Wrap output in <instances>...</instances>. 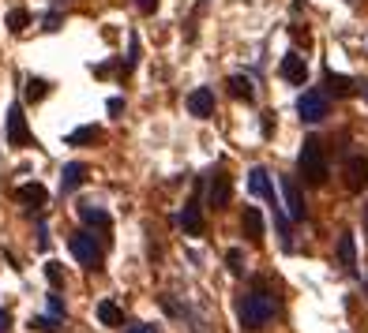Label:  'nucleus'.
<instances>
[{"instance_id":"473e14b6","label":"nucleus","mask_w":368,"mask_h":333,"mask_svg":"<svg viewBox=\"0 0 368 333\" xmlns=\"http://www.w3.org/2000/svg\"><path fill=\"white\" fill-rule=\"evenodd\" d=\"M365 101H368V87H365Z\"/></svg>"},{"instance_id":"393cba45","label":"nucleus","mask_w":368,"mask_h":333,"mask_svg":"<svg viewBox=\"0 0 368 333\" xmlns=\"http://www.w3.org/2000/svg\"><path fill=\"white\" fill-rule=\"evenodd\" d=\"M57 322H60V318H53V314H49V318H34V322H31V330H42V333H53V330H57Z\"/></svg>"},{"instance_id":"2f4dec72","label":"nucleus","mask_w":368,"mask_h":333,"mask_svg":"<svg viewBox=\"0 0 368 333\" xmlns=\"http://www.w3.org/2000/svg\"><path fill=\"white\" fill-rule=\"evenodd\" d=\"M365 240H368V202H365Z\"/></svg>"},{"instance_id":"c756f323","label":"nucleus","mask_w":368,"mask_h":333,"mask_svg":"<svg viewBox=\"0 0 368 333\" xmlns=\"http://www.w3.org/2000/svg\"><path fill=\"white\" fill-rule=\"evenodd\" d=\"M121 109H124V101H121V98H109V113L117 116V113H121Z\"/></svg>"},{"instance_id":"f257e3e1","label":"nucleus","mask_w":368,"mask_h":333,"mask_svg":"<svg viewBox=\"0 0 368 333\" xmlns=\"http://www.w3.org/2000/svg\"><path fill=\"white\" fill-rule=\"evenodd\" d=\"M274 311H278V300H274V289L267 281H256L252 289L237 300V318H241V326H248V330L267 326V322L274 318Z\"/></svg>"},{"instance_id":"7ed1b4c3","label":"nucleus","mask_w":368,"mask_h":333,"mask_svg":"<svg viewBox=\"0 0 368 333\" xmlns=\"http://www.w3.org/2000/svg\"><path fill=\"white\" fill-rule=\"evenodd\" d=\"M68 247H72V255H76L87 270H102V244L94 240V233H87V228H83V233H76V236L68 240Z\"/></svg>"},{"instance_id":"2eb2a0df","label":"nucleus","mask_w":368,"mask_h":333,"mask_svg":"<svg viewBox=\"0 0 368 333\" xmlns=\"http://www.w3.org/2000/svg\"><path fill=\"white\" fill-rule=\"evenodd\" d=\"M83 180H87V165H83V161L64 165V172H60V191H64V195H72L76 188H83Z\"/></svg>"},{"instance_id":"9d476101","label":"nucleus","mask_w":368,"mask_h":333,"mask_svg":"<svg viewBox=\"0 0 368 333\" xmlns=\"http://www.w3.org/2000/svg\"><path fill=\"white\" fill-rule=\"evenodd\" d=\"M188 109H192V116H199V120L215 116V90H210V87L192 90V94H188Z\"/></svg>"},{"instance_id":"4468645a","label":"nucleus","mask_w":368,"mask_h":333,"mask_svg":"<svg viewBox=\"0 0 368 333\" xmlns=\"http://www.w3.org/2000/svg\"><path fill=\"white\" fill-rule=\"evenodd\" d=\"M338 266H342L346 273H357V240H353V233L338 236Z\"/></svg>"},{"instance_id":"423d86ee","label":"nucleus","mask_w":368,"mask_h":333,"mask_svg":"<svg viewBox=\"0 0 368 333\" xmlns=\"http://www.w3.org/2000/svg\"><path fill=\"white\" fill-rule=\"evenodd\" d=\"M8 143H12V146H31L34 143V135H31V127H26V116H23L19 101L8 109Z\"/></svg>"},{"instance_id":"aec40b11","label":"nucleus","mask_w":368,"mask_h":333,"mask_svg":"<svg viewBox=\"0 0 368 333\" xmlns=\"http://www.w3.org/2000/svg\"><path fill=\"white\" fill-rule=\"evenodd\" d=\"M98 322H102V326H124V311L117 307L113 300H102L98 303Z\"/></svg>"},{"instance_id":"1a4fd4ad","label":"nucleus","mask_w":368,"mask_h":333,"mask_svg":"<svg viewBox=\"0 0 368 333\" xmlns=\"http://www.w3.org/2000/svg\"><path fill=\"white\" fill-rule=\"evenodd\" d=\"M282 79L293 82V87H305V79H308V64L301 53H286L282 57Z\"/></svg>"},{"instance_id":"a878e982","label":"nucleus","mask_w":368,"mask_h":333,"mask_svg":"<svg viewBox=\"0 0 368 333\" xmlns=\"http://www.w3.org/2000/svg\"><path fill=\"white\" fill-rule=\"evenodd\" d=\"M226 262H229V273H237V277L244 273V266H241V251H237V247H233V251L226 255Z\"/></svg>"},{"instance_id":"20e7f679","label":"nucleus","mask_w":368,"mask_h":333,"mask_svg":"<svg viewBox=\"0 0 368 333\" xmlns=\"http://www.w3.org/2000/svg\"><path fill=\"white\" fill-rule=\"evenodd\" d=\"M297 113H301V120H308V124L327 120V113H331L327 94H324V90H305V94L297 98Z\"/></svg>"},{"instance_id":"f8f14e48","label":"nucleus","mask_w":368,"mask_h":333,"mask_svg":"<svg viewBox=\"0 0 368 333\" xmlns=\"http://www.w3.org/2000/svg\"><path fill=\"white\" fill-rule=\"evenodd\" d=\"M79 221L87 228H98V233H109V228H113V217H109L102 206H90V202H87V206H79Z\"/></svg>"},{"instance_id":"ddd939ff","label":"nucleus","mask_w":368,"mask_h":333,"mask_svg":"<svg viewBox=\"0 0 368 333\" xmlns=\"http://www.w3.org/2000/svg\"><path fill=\"white\" fill-rule=\"evenodd\" d=\"M181 228L188 236H203L207 233V221H203V214H199V202H188V206L181 210Z\"/></svg>"},{"instance_id":"bb28decb","label":"nucleus","mask_w":368,"mask_h":333,"mask_svg":"<svg viewBox=\"0 0 368 333\" xmlns=\"http://www.w3.org/2000/svg\"><path fill=\"white\" fill-rule=\"evenodd\" d=\"M49 314L53 318H64V300L60 296H49Z\"/></svg>"},{"instance_id":"f03ea898","label":"nucleus","mask_w":368,"mask_h":333,"mask_svg":"<svg viewBox=\"0 0 368 333\" xmlns=\"http://www.w3.org/2000/svg\"><path fill=\"white\" fill-rule=\"evenodd\" d=\"M297 172L305 177L308 188H324L327 177H331V165H327V154H324V143L319 138H305L297 154Z\"/></svg>"},{"instance_id":"0eeeda50","label":"nucleus","mask_w":368,"mask_h":333,"mask_svg":"<svg viewBox=\"0 0 368 333\" xmlns=\"http://www.w3.org/2000/svg\"><path fill=\"white\" fill-rule=\"evenodd\" d=\"M342 172H346V191H353V195L365 191V183H368V154H353Z\"/></svg>"},{"instance_id":"412c9836","label":"nucleus","mask_w":368,"mask_h":333,"mask_svg":"<svg viewBox=\"0 0 368 333\" xmlns=\"http://www.w3.org/2000/svg\"><path fill=\"white\" fill-rule=\"evenodd\" d=\"M102 138V127L87 124V127H76V132L68 135V146H83V143H98Z\"/></svg>"},{"instance_id":"a211bd4d","label":"nucleus","mask_w":368,"mask_h":333,"mask_svg":"<svg viewBox=\"0 0 368 333\" xmlns=\"http://www.w3.org/2000/svg\"><path fill=\"white\" fill-rule=\"evenodd\" d=\"M327 90H331V94H335V98H349V94H353V90H357V82L353 79H349V75H338V71H327Z\"/></svg>"},{"instance_id":"c85d7f7f","label":"nucleus","mask_w":368,"mask_h":333,"mask_svg":"<svg viewBox=\"0 0 368 333\" xmlns=\"http://www.w3.org/2000/svg\"><path fill=\"white\" fill-rule=\"evenodd\" d=\"M0 333H12V314L0 311Z\"/></svg>"},{"instance_id":"7c9ffc66","label":"nucleus","mask_w":368,"mask_h":333,"mask_svg":"<svg viewBox=\"0 0 368 333\" xmlns=\"http://www.w3.org/2000/svg\"><path fill=\"white\" fill-rule=\"evenodd\" d=\"M128 333H158V330H154V326H132Z\"/></svg>"},{"instance_id":"b1692460","label":"nucleus","mask_w":368,"mask_h":333,"mask_svg":"<svg viewBox=\"0 0 368 333\" xmlns=\"http://www.w3.org/2000/svg\"><path fill=\"white\" fill-rule=\"evenodd\" d=\"M45 277H49V285H53V289H60V285H64V273H60V266H57V262H49V266H45Z\"/></svg>"},{"instance_id":"39448f33","label":"nucleus","mask_w":368,"mask_h":333,"mask_svg":"<svg viewBox=\"0 0 368 333\" xmlns=\"http://www.w3.org/2000/svg\"><path fill=\"white\" fill-rule=\"evenodd\" d=\"M229 199H233V183H229V177L222 169H215V172H210V180H207V202L215 210H226Z\"/></svg>"},{"instance_id":"6ab92c4d","label":"nucleus","mask_w":368,"mask_h":333,"mask_svg":"<svg viewBox=\"0 0 368 333\" xmlns=\"http://www.w3.org/2000/svg\"><path fill=\"white\" fill-rule=\"evenodd\" d=\"M226 87H229V94H233L237 101H252L256 98V87H252V79H248V75H229Z\"/></svg>"},{"instance_id":"4be33fe9","label":"nucleus","mask_w":368,"mask_h":333,"mask_svg":"<svg viewBox=\"0 0 368 333\" xmlns=\"http://www.w3.org/2000/svg\"><path fill=\"white\" fill-rule=\"evenodd\" d=\"M26 26H31V12H23V8L8 12V30H12V34H23Z\"/></svg>"},{"instance_id":"dca6fc26","label":"nucleus","mask_w":368,"mask_h":333,"mask_svg":"<svg viewBox=\"0 0 368 333\" xmlns=\"http://www.w3.org/2000/svg\"><path fill=\"white\" fill-rule=\"evenodd\" d=\"M241 228H244V236L252 240V244H260V240H263V217H260V210H256V206H244Z\"/></svg>"},{"instance_id":"cd10ccee","label":"nucleus","mask_w":368,"mask_h":333,"mask_svg":"<svg viewBox=\"0 0 368 333\" xmlns=\"http://www.w3.org/2000/svg\"><path fill=\"white\" fill-rule=\"evenodd\" d=\"M135 4H140L143 15H154V12H158V0H135Z\"/></svg>"},{"instance_id":"6e6552de","label":"nucleus","mask_w":368,"mask_h":333,"mask_svg":"<svg viewBox=\"0 0 368 333\" xmlns=\"http://www.w3.org/2000/svg\"><path fill=\"white\" fill-rule=\"evenodd\" d=\"M282 199H286V214L293 221H305V195H301V188H297V180L293 177H282Z\"/></svg>"},{"instance_id":"9b49d317","label":"nucleus","mask_w":368,"mask_h":333,"mask_svg":"<svg viewBox=\"0 0 368 333\" xmlns=\"http://www.w3.org/2000/svg\"><path fill=\"white\" fill-rule=\"evenodd\" d=\"M248 191H252L256 199L274 202V188H271V177H267L263 165H252V169H248Z\"/></svg>"},{"instance_id":"5701e85b","label":"nucleus","mask_w":368,"mask_h":333,"mask_svg":"<svg viewBox=\"0 0 368 333\" xmlns=\"http://www.w3.org/2000/svg\"><path fill=\"white\" fill-rule=\"evenodd\" d=\"M49 94V82L45 79H26V101H42Z\"/></svg>"},{"instance_id":"72a5a7b5","label":"nucleus","mask_w":368,"mask_h":333,"mask_svg":"<svg viewBox=\"0 0 368 333\" xmlns=\"http://www.w3.org/2000/svg\"><path fill=\"white\" fill-rule=\"evenodd\" d=\"M365 292H368V281H365Z\"/></svg>"},{"instance_id":"f3484780","label":"nucleus","mask_w":368,"mask_h":333,"mask_svg":"<svg viewBox=\"0 0 368 333\" xmlns=\"http://www.w3.org/2000/svg\"><path fill=\"white\" fill-rule=\"evenodd\" d=\"M15 199L26 202V206H45V202H49V191H45L42 183H23V188L15 191Z\"/></svg>"}]
</instances>
